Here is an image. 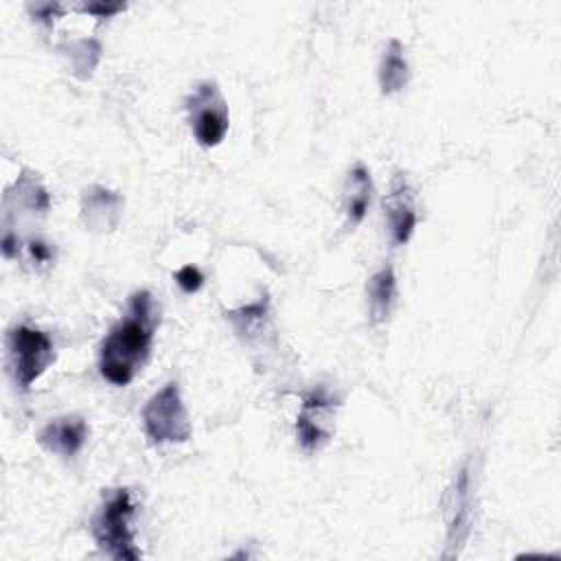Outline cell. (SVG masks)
I'll return each mask as SVG.
<instances>
[{
	"instance_id": "obj_6",
	"label": "cell",
	"mask_w": 561,
	"mask_h": 561,
	"mask_svg": "<svg viewBox=\"0 0 561 561\" xmlns=\"http://www.w3.org/2000/svg\"><path fill=\"white\" fill-rule=\"evenodd\" d=\"M335 401L324 392V388L311 390L300 405L296 419V438L305 451H318L331 436Z\"/></svg>"
},
{
	"instance_id": "obj_8",
	"label": "cell",
	"mask_w": 561,
	"mask_h": 561,
	"mask_svg": "<svg viewBox=\"0 0 561 561\" xmlns=\"http://www.w3.org/2000/svg\"><path fill=\"white\" fill-rule=\"evenodd\" d=\"M88 434H90V427L83 416L66 414L48 421L39 430L37 443L50 454H57L61 458H75L85 445Z\"/></svg>"
},
{
	"instance_id": "obj_2",
	"label": "cell",
	"mask_w": 561,
	"mask_h": 561,
	"mask_svg": "<svg viewBox=\"0 0 561 561\" xmlns=\"http://www.w3.org/2000/svg\"><path fill=\"white\" fill-rule=\"evenodd\" d=\"M134 513L136 504L127 486L110 489L107 493H103V500L90 522L92 537L101 552L118 561H136L140 557V552L134 546Z\"/></svg>"
},
{
	"instance_id": "obj_15",
	"label": "cell",
	"mask_w": 561,
	"mask_h": 561,
	"mask_svg": "<svg viewBox=\"0 0 561 561\" xmlns=\"http://www.w3.org/2000/svg\"><path fill=\"white\" fill-rule=\"evenodd\" d=\"M24 250H26V261L39 270V267H48L53 261H55V252L50 248V243L42 241V239H28L24 243Z\"/></svg>"
},
{
	"instance_id": "obj_3",
	"label": "cell",
	"mask_w": 561,
	"mask_h": 561,
	"mask_svg": "<svg viewBox=\"0 0 561 561\" xmlns=\"http://www.w3.org/2000/svg\"><path fill=\"white\" fill-rule=\"evenodd\" d=\"M9 366L15 386L28 390L55 362V344L48 333L31 324H15L7 335Z\"/></svg>"
},
{
	"instance_id": "obj_18",
	"label": "cell",
	"mask_w": 561,
	"mask_h": 561,
	"mask_svg": "<svg viewBox=\"0 0 561 561\" xmlns=\"http://www.w3.org/2000/svg\"><path fill=\"white\" fill-rule=\"evenodd\" d=\"M33 20H37L39 24L44 26H53L55 18L61 13V7L59 4H35V7H28Z\"/></svg>"
},
{
	"instance_id": "obj_5",
	"label": "cell",
	"mask_w": 561,
	"mask_h": 561,
	"mask_svg": "<svg viewBox=\"0 0 561 561\" xmlns=\"http://www.w3.org/2000/svg\"><path fill=\"white\" fill-rule=\"evenodd\" d=\"M191 131L202 147H217L230 127L228 103L215 81H202L186 99Z\"/></svg>"
},
{
	"instance_id": "obj_1",
	"label": "cell",
	"mask_w": 561,
	"mask_h": 561,
	"mask_svg": "<svg viewBox=\"0 0 561 561\" xmlns=\"http://www.w3.org/2000/svg\"><path fill=\"white\" fill-rule=\"evenodd\" d=\"M156 329L151 294H131L127 313L110 329L99 348V373L112 386H127L145 366Z\"/></svg>"
},
{
	"instance_id": "obj_9",
	"label": "cell",
	"mask_w": 561,
	"mask_h": 561,
	"mask_svg": "<svg viewBox=\"0 0 561 561\" xmlns=\"http://www.w3.org/2000/svg\"><path fill=\"white\" fill-rule=\"evenodd\" d=\"M447 546L458 552L465 537L469 535V517H471V478H469V465H465L454 486L447 493Z\"/></svg>"
},
{
	"instance_id": "obj_4",
	"label": "cell",
	"mask_w": 561,
	"mask_h": 561,
	"mask_svg": "<svg viewBox=\"0 0 561 561\" xmlns=\"http://www.w3.org/2000/svg\"><path fill=\"white\" fill-rule=\"evenodd\" d=\"M142 427L151 445L184 443L191 438V421L178 381L164 383L142 408Z\"/></svg>"
},
{
	"instance_id": "obj_13",
	"label": "cell",
	"mask_w": 561,
	"mask_h": 561,
	"mask_svg": "<svg viewBox=\"0 0 561 561\" xmlns=\"http://www.w3.org/2000/svg\"><path fill=\"white\" fill-rule=\"evenodd\" d=\"M377 75H379L381 94H397L408 85L410 68L403 55V44L399 39H390L386 44Z\"/></svg>"
},
{
	"instance_id": "obj_14",
	"label": "cell",
	"mask_w": 561,
	"mask_h": 561,
	"mask_svg": "<svg viewBox=\"0 0 561 561\" xmlns=\"http://www.w3.org/2000/svg\"><path fill=\"white\" fill-rule=\"evenodd\" d=\"M59 50H64V57L68 59L70 72L79 79L92 77L96 64L101 61V44L92 37L64 44V46H59Z\"/></svg>"
},
{
	"instance_id": "obj_11",
	"label": "cell",
	"mask_w": 561,
	"mask_h": 561,
	"mask_svg": "<svg viewBox=\"0 0 561 561\" xmlns=\"http://www.w3.org/2000/svg\"><path fill=\"white\" fill-rule=\"evenodd\" d=\"M366 298H368L370 322L383 324L390 318L392 307L397 302V276L392 265H383L368 278Z\"/></svg>"
},
{
	"instance_id": "obj_10",
	"label": "cell",
	"mask_w": 561,
	"mask_h": 561,
	"mask_svg": "<svg viewBox=\"0 0 561 561\" xmlns=\"http://www.w3.org/2000/svg\"><path fill=\"white\" fill-rule=\"evenodd\" d=\"M123 215V197L105 186H90L81 197V221L92 232H110Z\"/></svg>"
},
{
	"instance_id": "obj_16",
	"label": "cell",
	"mask_w": 561,
	"mask_h": 561,
	"mask_svg": "<svg viewBox=\"0 0 561 561\" xmlns=\"http://www.w3.org/2000/svg\"><path fill=\"white\" fill-rule=\"evenodd\" d=\"M178 287L184 291V294H195L199 291V287L204 285V274L195 267V265H184L180 267L175 274H173Z\"/></svg>"
},
{
	"instance_id": "obj_17",
	"label": "cell",
	"mask_w": 561,
	"mask_h": 561,
	"mask_svg": "<svg viewBox=\"0 0 561 561\" xmlns=\"http://www.w3.org/2000/svg\"><path fill=\"white\" fill-rule=\"evenodd\" d=\"M81 11H83V13H90V15H94V18H99V20H103V18H112V15L121 13V11H125V2H103V0H96V2L83 4Z\"/></svg>"
},
{
	"instance_id": "obj_12",
	"label": "cell",
	"mask_w": 561,
	"mask_h": 561,
	"mask_svg": "<svg viewBox=\"0 0 561 561\" xmlns=\"http://www.w3.org/2000/svg\"><path fill=\"white\" fill-rule=\"evenodd\" d=\"M373 180L364 164H355L344 182V215L348 226H357L370 206Z\"/></svg>"
},
{
	"instance_id": "obj_7",
	"label": "cell",
	"mask_w": 561,
	"mask_h": 561,
	"mask_svg": "<svg viewBox=\"0 0 561 561\" xmlns=\"http://www.w3.org/2000/svg\"><path fill=\"white\" fill-rule=\"evenodd\" d=\"M383 215L392 243L405 245L416 228V208L403 173H397L392 178L390 193L383 197Z\"/></svg>"
}]
</instances>
